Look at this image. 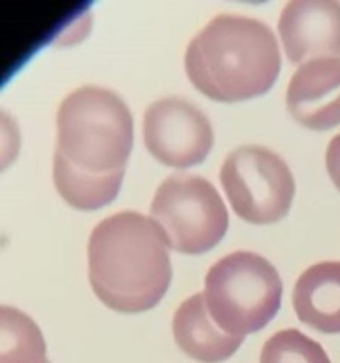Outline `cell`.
<instances>
[{
  "instance_id": "15",
  "label": "cell",
  "mask_w": 340,
  "mask_h": 363,
  "mask_svg": "<svg viewBox=\"0 0 340 363\" xmlns=\"http://www.w3.org/2000/svg\"><path fill=\"white\" fill-rule=\"evenodd\" d=\"M326 169H328L329 179L340 190V133L332 138L326 151Z\"/></svg>"
},
{
  "instance_id": "7",
  "label": "cell",
  "mask_w": 340,
  "mask_h": 363,
  "mask_svg": "<svg viewBox=\"0 0 340 363\" xmlns=\"http://www.w3.org/2000/svg\"><path fill=\"white\" fill-rule=\"evenodd\" d=\"M144 142L163 165L188 169L209 155L215 142L208 117L183 98H163L144 113Z\"/></svg>"
},
{
  "instance_id": "9",
  "label": "cell",
  "mask_w": 340,
  "mask_h": 363,
  "mask_svg": "<svg viewBox=\"0 0 340 363\" xmlns=\"http://www.w3.org/2000/svg\"><path fill=\"white\" fill-rule=\"evenodd\" d=\"M287 110L310 130L340 126V59H314L301 64L287 87Z\"/></svg>"
},
{
  "instance_id": "13",
  "label": "cell",
  "mask_w": 340,
  "mask_h": 363,
  "mask_svg": "<svg viewBox=\"0 0 340 363\" xmlns=\"http://www.w3.org/2000/svg\"><path fill=\"white\" fill-rule=\"evenodd\" d=\"M0 363H50L38 325L7 305L0 307Z\"/></svg>"
},
{
  "instance_id": "6",
  "label": "cell",
  "mask_w": 340,
  "mask_h": 363,
  "mask_svg": "<svg viewBox=\"0 0 340 363\" xmlns=\"http://www.w3.org/2000/svg\"><path fill=\"white\" fill-rule=\"evenodd\" d=\"M220 181L234 213L254 225H269L289 213L294 177L276 152L261 145H243L230 152Z\"/></svg>"
},
{
  "instance_id": "12",
  "label": "cell",
  "mask_w": 340,
  "mask_h": 363,
  "mask_svg": "<svg viewBox=\"0 0 340 363\" xmlns=\"http://www.w3.org/2000/svg\"><path fill=\"white\" fill-rule=\"evenodd\" d=\"M124 174L94 176L73 169L62 156H53V183L60 197L74 209L94 211L117 197Z\"/></svg>"
},
{
  "instance_id": "2",
  "label": "cell",
  "mask_w": 340,
  "mask_h": 363,
  "mask_svg": "<svg viewBox=\"0 0 340 363\" xmlns=\"http://www.w3.org/2000/svg\"><path fill=\"white\" fill-rule=\"evenodd\" d=\"M280 48L271 28L237 14H218L190 41L184 55L193 87L222 103L266 94L280 73Z\"/></svg>"
},
{
  "instance_id": "1",
  "label": "cell",
  "mask_w": 340,
  "mask_h": 363,
  "mask_svg": "<svg viewBox=\"0 0 340 363\" xmlns=\"http://www.w3.org/2000/svg\"><path fill=\"white\" fill-rule=\"evenodd\" d=\"M89 282L108 308L138 314L154 308L172 280L169 245L152 218L120 211L89 238Z\"/></svg>"
},
{
  "instance_id": "14",
  "label": "cell",
  "mask_w": 340,
  "mask_h": 363,
  "mask_svg": "<svg viewBox=\"0 0 340 363\" xmlns=\"http://www.w3.org/2000/svg\"><path fill=\"white\" fill-rule=\"evenodd\" d=\"M259 363H332L321 344L298 330L275 333L261 351Z\"/></svg>"
},
{
  "instance_id": "11",
  "label": "cell",
  "mask_w": 340,
  "mask_h": 363,
  "mask_svg": "<svg viewBox=\"0 0 340 363\" xmlns=\"http://www.w3.org/2000/svg\"><path fill=\"white\" fill-rule=\"evenodd\" d=\"M293 307L303 325L340 333V262H317L294 284Z\"/></svg>"
},
{
  "instance_id": "5",
  "label": "cell",
  "mask_w": 340,
  "mask_h": 363,
  "mask_svg": "<svg viewBox=\"0 0 340 363\" xmlns=\"http://www.w3.org/2000/svg\"><path fill=\"white\" fill-rule=\"evenodd\" d=\"M151 218L172 250L186 255L209 252L229 229V213L208 179L188 174L166 177L156 190Z\"/></svg>"
},
{
  "instance_id": "8",
  "label": "cell",
  "mask_w": 340,
  "mask_h": 363,
  "mask_svg": "<svg viewBox=\"0 0 340 363\" xmlns=\"http://www.w3.org/2000/svg\"><path fill=\"white\" fill-rule=\"evenodd\" d=\"M278 32L293 64L340 59V2L290 0L280 13Z\"/></svg>"
},
{
  "instance_id": "4",
  "label": "cell",
  "mask_w": 340,
  "mask_h": 363,
  "mask_svg": "<svg viewBox=\"0 0 340 363\" xmlns=\"http://www.w3.org/2000/svg\"><path fill=\"white\" fill-rule=\"evenodd\" d=\"M205 305L220 330L232 337L250 335L276 315L282 280L269 261L254 252H234L205 275Z\"/></svg>"
},
{
  "instance_id": "3",
  "label": "cell",
  "mask_w": 340,
  "mask_h": 363,
  "mask_svg": "<svg viewBox=\"0 0 340 363\" xmlns=\"http://www.w3.org/2000/svg\"><path fill=\"white\" fill-rule=\"evenodd\" d=\"M133 147V117L117 92L84 85L57 112V149L73 169L94 176L124 174Z\"/></svg>"
},
{
  "instance_id": "10",
  "label": "cell",
  "mask_w": 340,
  "mask_h": 363,
  "mask_svg": "<svg viewBox=\"0 0 340 363\" xmlns=\"http://www.w3.org/2000/svg\"><path fill=\"white\" fill-rule=\"evenodd\" d=\"M172 333L179 350L200 363L227 360L243 344V337H232L216 326L204 293L193 294L179 305L174 314Z\"/></svg>"
}]
</instances>
